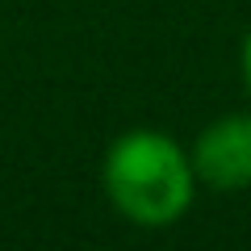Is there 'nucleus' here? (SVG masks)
I'll return each instance as SVG.
<instances>
[{"label":"nucleus","instance_id":"f257e3e1","mask_svg":"<svg viewBox=\"0 0 251 251\" xmlns=\"http://www.w3.org/2000/svg\"><path fill=\"white\" fill-rule=\"evenodd\" d=\"M100 184L109 205L143 230L176 226L197 197V172L188 147H180L163 130L117 134L100 159Z\"/></svg>","mask_w":251,"mask_h":251},{"label":"nucleus","instance_id":"f03ea898","mask_svg":"<svg viewBox=\"0 0 251 251\" xmlns=\"http://www.w3.org/2000/svg\"><path fill=\"white\" fill-rule=\"evenodd\" d=\"M197 184L214 193H243L251 188V109L222 113L188 147Z\"/></svg>","mask_w":251,"mask_h":251},{"label":"nucleus","instance_id":"7ed1b4c3","mask_svg":"<svg viewBox=\"0 0 251 251\" xmlns=\"http://www.w3.org/2000/svg\"><path fill=\"white\" fill-rule=\"evenodd\" d=\"M239 72H243V88H247V100H251V29L243 34V46H239Z\"/></svg>","mask_w":251,"mask_h":251}]
</instances>
